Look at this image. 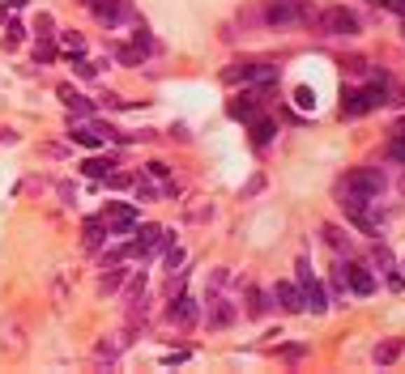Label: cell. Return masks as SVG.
Listing matches in <instances>:
<instances>
[{
	"label": "cell",
	"mask_w": 405,
	"mask_h": 374,
	"mask_svg": "<svg viewBox=\"0 0 405 374\" xmlns=\"http://www.w3.org/2000/svg\"><path fill=\"white\" fill-rule=\"evenodd\" d=\"M363 98H367V111H376V106H384V102H388L384 85H367V89H363Z\"/></svg>",
	"instance_id": "20"
},
{
	"label": "cell",
	"mask_w": 405,
	"mask_h": 374,
	"mask_svg": "<svg viewBox=\"0 0 405 374\" xmlns=\"http://www.w3.org/2000/svg\"><path fill=\"white\" fill-rule=\"evenodd\" d=\"M397 353H401V340H384V345L376 349V361H380V366H388Z\"/></svg>",
	"instance_id": "21"
},
{
	"label": "cell",
	"mask_w": 405,
	"mask_h": 374,
	"mask_svg": "<svg viewBox=\"0 0 405 374\" xmlns=\"http://www.w3.org/2000/svg\"><path fill=\"white\" fill-rule=\"evenodd\" d=\"M179 264H184V251H179V247H171V251H167V268H171V273H179Z\"/></svg>",
	"instance_id": "26"
},
{
	"label": "cell",
	"mask_w": 405,
	"mask_h": 374,
	"mask_svg": "<svg viewBox=\"0 0 405 374\" xmlns=\"http://www.w3.org/2000/svg\"><path fill=\"white\" fill-rule=\"evenodd\" d=\"M401 22H405V17H401Z\"/></svg>",
	"instance_id": "36"
},
{
	"label": "cell",
	"mask_w": 405,
	"mask_h": 374,
	"mask_svg": "<svg viewBox=\"0 0 405 374\" xmlns=\"http://www.w3.org/2000/svg\"><path fill=\"white\" fill-rule=\"evenodd\" d=\"M388 157H392V162H405V132H397V136H392V145H388Z\"/></svg>",
	"instance_id": "23"
},
{
	"label": "cell",
	"mask_w": 405,
	"mask_h": 374,
	"mask_svg": "<svg viewBox=\"0 0 405 374\" xmlns=\"http://www.w3.org/2000/svg\"><path fill=\"white\" fill-rule=\"evenodd\" d=\"M247 310H252V315H265V310H269V298H265L261 289H252V306H247Z\"/></svg>",
	"instance_id": "24"
},
{
	"label": "cell",
	"mask_w": 405,
	"mask_h": 374,
	"mask_svg": "<svg viewBox=\"0 0 405 374\" xmlns=\"http://www.w3.org/2000/svg\"><path fill=\"white\" fill-rule=\"evenodd\" d=\"M303 17H308V9H303V5H294V0H273V5L265 9V22H269L273 30H286V26H298Z\"/></svg>",
	"instance_id": "3"
},
{
	"label": "cell",
	"mask_w": 405,
	"mask_h": 374,
	"mask_svg": "<svg viewBox=\"0 0 405 374\" xmlns=\"http://www.w3.org/2000/svg\"><path fill=\"white\" fill-rule=\"evenodd\" d=\"M9 5H13V9H22V5H26V0H9Z\"/></svg>",
	"instance_id": "34"
},
{
	"label": "cell",
	"mask_w": 405,
	"mask_h": 374,
	"mask_svg": "<svg viewBox=\"0 0 405 374\" xmlns=\"http://www.w3.org/2000/svg\"><path fill=\"white\" fill-rule=\"evenodd\" d=\"M116 60H120V64H141L145 51H141L137 43H132V47H116Z\"/></svg>",
	"instance_id": "19"
},
{
	"label": "cell",
	"mask_w": 405,
	"mask_h": 374,
	"mask_svg": "<svg viewBox=\"0 0 405 374\" xmlns=\"http://www.w3.org/2000/svg\"><path fill=\"white\" fill-rule=\"evenodd\" d=\"M73 69H77V77H94V64H90V60H77Z\"/></svg>",
	"instance_id": "32"
},
{
	"label": "cell",
	"mask_w": 405,
	"mask_h": 374,
	"mask_svg": "<svg viewBox=\"0 0 405 374\" xmlns=\"http://www.w3.org/2000/svg\"><path fill=\"white\" fill-rule=\"evenodd\" d=\"M64 47H69V51H85V43H81V34H64Z\"/></svg>",
	"instance_id": "29"
},
{
	"label": "cell",
	"mask_w": 405,
	"mask_h": 374,
	"mask_svg": "<svg viewBox=\"0 0 405 374\" xmlns=\"http://www.w3.org/2000/svg\"><path fill=\"white\" fill-rule=\"evenodd\" d=\"M341 115H345V120L367 115V98H363V89H345V98H341Z\"/></svg>",
	"instance_id": "11"
},
{
	"label": "cell",
	"mask_w": 405,
	"mask_h": 374,
	"mask_svg": "<svg viewBox=\"0 0 405 374\" xmlns=\"http://www.w3.org/2000/svg\"><path fill=\"white\" fill-rule=\"evenodd\" d=\"M39 38H52V17H47V13L39 17Z\"/></svg>",
	"instance_id": "30"
},
{
	"label": "cell",
	"mask_w": 405,
	"mask_h": 374,
	"mask_svg": "<svg viewBox=\"0 0 405 374\" xmlns=\"http://www.w3.org/2000/svg\"><path fill=\"white\" fill-rule=\"evenodd\" d=\"M341 277H345V285L359 294V298H367V294H376V277L363 268V264H341Z\"/></svg>",
	"instance_id": "7"
},
{
	"label": "cell",
	"mask_w": 405,
	"mask_h": 374,
	"mask_svg": "<svg viewBox=\"0 0 405 374\" xmlns=\"http://www.w3.org/2000/svg\"><path fill=\"white\" fill-rule=\"evenodd\" d=\"M81 171H85L90 179H107V175L116 171V162H111V157H85V162H81Z\"/></svg>",
	"instance_id": "13"
},
{
	"label": "cell",
	"mask_w": 405,
	"mask_h": 374,
	"mask_svg": "<svg viewBox=\"0 0 405 374\" xmlns=\"http://www.w3.org/2000/svg\"><path fill=\"white\" fill-rule=\"evenodd\" d=\"M26 328H22V319L18 315H9L5 319V324H0V353H5V357H22L26 353Z\"/></svg>",
	"instance_id": "2"
},
{
	"label": "cell",
	"mask_w": 405,
	"mask_h": 374,
	"mask_svg": "<svg viewBox=\"0 0 405 374\" xmlns=\"http://www.w3.org/2000/svg\"><path fill=\"white\" fill-rule=\"evenodd\" d=\"M120 281H124V268H116V264H111V273H103L98 289H103V294H116V289H120Z\"/></svg>",
	"instance_id": "18"
},
{
	"label": "cell",
	"mask_w": 405,
	"mask_h": 374,
	"mask_svg": "<svg viewBox=\"0 0 405 374\" xmlns=\"http://www.w3.org/2000/svg\"><path fill=\"white\" fill-rule=\"evenodd\" d=\"M303 353H308V349H303V345H286V349H282V357H286V361H298Z\"/></svg>",
	"instance_id": "27"
},
{
	"label": "cell",
	"mask_w": 405,
	"mask_h": 374,
	"mask_svg": "<svg viewBox=\"0 0 405 374\" xmlns=\"http://www.w3.org/2000/svg\"><path fill=\"white\" fill-rule=\"evenodd\" d=\"M235 324V306L226 298H210V328H231Z\"/></svg>",
	"instance_id": "9"
},
{
	"label": "cell",
	"mask_w": 405,
	"mask_h": 374,
	"mask_svg": "<svg viewBox=\"0 0 405 374\" xmlns=\"http://www.w3.org/2000/svg\"><path fill=\"white\" fill-rule=\"evenodd\" d=\"M231 120H256V98H231Z\"/></svg>",
	"instance_id": "14"
},
{
	"label": "cell",
	"mask_w": 405,
	"mask_h": 374,
	"mask_svg": "<svg viewBox=\"0 0 405 374\" xmlns=\"http://www.w3.org/2000/svg\"><path fill=\"white\" fill-rule=\"evenodd\" d=\"M149 175H154V179H167V162H149Z\"/></svg>",
	"instance_id": "33"
},
{
	"label": "cell",
	"mask_w": 405,
	"mask_h": 374,
	"mask_svg": "<svg viewBox=\"0 0 405 374\" xmlns=\"http://www.w3.org/2000/svg\"><path fill=\"white\" fill-rule=\"evenodd\" d=\"M273 132H277V128H273L269 120H252V145H256V149H265V145L273 141Z\"/></svg>",
	"instance_id": "17"
},
{
	"label": "cell",
	"mask_w": 405,
	"mask_h": 374,
	"mask_svg": "<svg viewBox=\"0 0 405 374\" xmlns=\"http://www.w3.org/2000/svg\"><path fill=\"white\" fill-rule=\"evenodd\" d=\"M294 102H298V106H316V98H312V89H298V94H294Z\"/></svg>",
	"instance_id": "31"
},
{
	"label": "cell",
	"mask_w": 405,
	"mask_h": 374,
	"mask_svg": "<svg viewBox=\"0 0 405 374\" xmlns=\"http://www.w3.org/2000/svg\"><path fill=\"white\" fill-rule=\"evenodd\" d=\"M401 192H405V179H401Z\"/></svg>",
	"instance_id": "35"
},
{
	"label": "cell",
	"mask_w": 405,
	"mask_h": 374,
	"mask_svg": "<svg viewBox=\"0 0 405 374\" xmlns=\"http://www.w3.org/2000/svg\"><path fill=\"white\" fill-rule=\"evenodd\" d=\"M286 310H303V289L298 285H277V294H273Z\"/></svg>",
	"instance_id": "15"
},
{
	"label": "cell",
	"mask_w": 405,
	"mask_h": 374,
	"mask_svg": "<svg viewBox=\"0 0 405 374\" xmlns=\"http://www.w3.org/2000/svg\"><path fill=\"white\" fill-rule=\"evenodd\" d=\"M103 226H107V234H132V230L141 226V213H137L132 204L111 200V204L103 208Z\"/></svg>",
	"instance_id": "1"
},
{
	"label": "cell",
	"mask_w": 405,
	"mask_h": 374,
	"mask_svg": "<svg viewBox=\"0 0 405 374\" xmlns=\"http://www.w3.org/2000/svg\"><path fill=\"white\" fill-rule=\"evenodd\" d=\"M103 238H107V226H103V217L85 222V247H90V251H98V247H103Z\"/></svg>",
	"instance_id": "16"
},
{
	"label": "cell",
	"mask_w": 405,
	"mask_h": 374,
	"mask_svg": "<svg viewBox=\"0 0 405 374\" xmlns=\"http://www.w3.org/2000/svg\"><path fill=\"white\" fill-rule=\"evenodd\" d=\"M376 5H384V9H392L397 17H405V0H376Z\"/></svg>",
	"instance_id": "28"
},
{
	"label": "cell",
	"mask_w": 405,
	"mask_h": 374,
	"mask_svg": "<svg viewBox=\"0 0 405 374\" xmlns=\"http://www.w3.org/2000/svg\"><path fill=\"white\" fill-rule=\"evenodd\" d=\"M90 5V13L103 22V26H120V22H128V0H85Z\"/></svg>",
	"instance_id": "6"
},
{
	"label": "cell",
	"mask_w": 405,
	"mask_h": 374,
	"mask_svg": "<svg viewBox=\"0 0 405 374\" xmlns=\"http://www.w3.org/2000/svg\"><path fill=\"white\" fill-rule=\"evenodd\" d=\"M52 60H56V47H52V38H43L34 47V64H52Z\"/></svg>",
	"instance_id": "22"
},
{
	"label": "cell",
	"mask_w": 405,
	"mask_h": 374,
	"mask_svg": "<svg viewBox=\"0 0 405 374\" xmlns=\"http://www.w3.org/2000/svg\"><path fill=\"white\" fill-rule=\"evenodd\" d=\"M316 26H320V34H354V30H359V17L337 5V9H324L316 17Z\"/></svg>",
	"instance_id": "5"
},
{
	"label": "cell",
	"mask_w": 405,
	"mask_h": 374,
	"mask_svg": "<svg viewBox=\"0 0 405 374\" xmlns=\"http://www.w3.org/2000/svg\"><path fill=\"white\" fill-rule=\"evenodd\" d=\"M345 192H359V196H380L384 192V175L376 171V166H363V171H354V175H345V183H341Z\"/></svg>",
	"instance_id": "4"
},
{
	"label": "cell",
	"mask_w": 405,
	"mask_h": 374,
	"mask_svg": "<svg viewBox=\"0 0 405 374\" xmlns=\"http://www.w3.org/2000/svg\"><path fill=\"white\" fill-rule=\"evenodd\" d=\"M5 30H9V34H5V43H9V47H18V43H22V34H26V30H22V22H9Z\"/></svg>",
	"instance_id": "25"
},
{
	"label": "cell",
	"mask_w": 405,
	"mask_h": 374,
	"mask_svg": "<svg viewBox=\"0 0 405 374\" xmlns=\"http://www.w3.org/2000/svg\"><path fill=\"white\" fill-rule=\"evenodd\" d=\"M60 102L69 106L73 115H81V120H90V115H94V106H90V102H85V98H81L73 85H60Z\"/></svg>",
	"instance_id": "10"
},
{
	"label": "cell",
	"mask_w": 405,
	"mask_h": 374,
	"mask_svg": "<svg viewBox=\"0 0 405 374\" xmlns=\"http://www.w3.org/2000/svg\"><path fill=\"white\" fill-rule=\"evenodd\" d=\"M329 306V298H324V285L312 277V281H303V310H312V315H320Z\"/></svg>",
	"instance_id": "8"
},
{
	"label": "cell",
	"mask_w": 405,
	"mask_h": 374,
	"mask_svg": "<svg viewBox=\"0 0 405 374\" xmlns=\"http://www.w3.org/2000/svg\"><path fill=\"white\" fill-rule=\"evenodd\" d=\"M167 315H171V324H192V319H196V302L179 294V298L167 306Z\"/></svg>",
	"instance_id": "12"
}]
</instances>
